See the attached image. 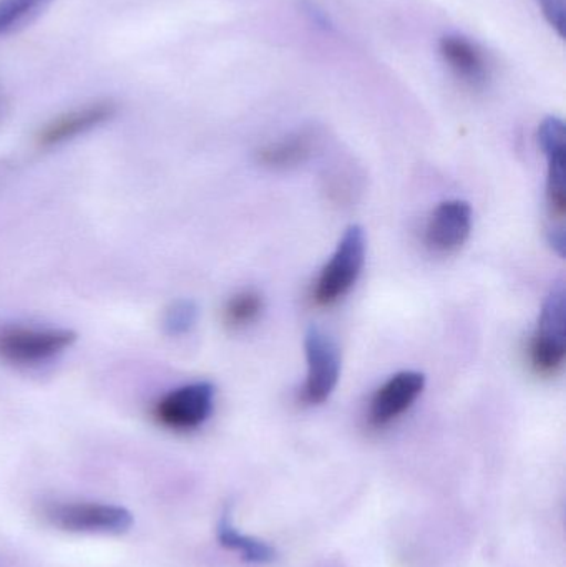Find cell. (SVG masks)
Listing matches in <instances>:
<instances>
[{"mask_svg": "<svg viewBox=\"0 0 566 567\" xmlns=\"http://www.w3.org/2000/svg\"><path fill=\"white\" fill-rule=\"evenodd\" d=\"M76 333L55 327H0V360L13 367H39L62 355Z\"/></svg>", "mask_w": 566, "mask_h": 567, "instance_id": "cell-1", "label": "cell"}, {"mask_svg": "<svg viewBox=\"0 0 566 567\" xmlns=\"http://www.w3.org/2000/svg\"><path fill=\"white\" fill-rule=\"evenodd\" d=\"M366 251L364 229L359 225L349 226L316 281L312 299L318 306H332L354 287L366 265Z\"/></svg>", "mask_w": 566, "mask_h": 567, "instance_id": "cell-2", "label": "cell"}, {"mask_svg": "<svg viewBox=\"0 0 566 567\" xmlns=\"http://www.w3.org/2000/svg\"><path fill=\"white\" fill-rule=\"evenodd\" d=\"M565 284L558 282L542 307L538 329L531 346V360L542 375H554L564 365L566 353Z\"/></svg>", "mask_w": 566, "mask_h": 567, "instance_id": "cell-3", "label": "cell"}, {"mask_svg": "<svg viewBox=\"0 0 566 567\" xmlns=\"http://www.w3.org/2000/svg\"><path fill=\"white\" fill-rule=\"evenodd\" d=\"M215 393L209 382L186 383L173 389L153 405V420L172 432H192L212 415Z\"/></svg>", "mask_w": 566, "mask_h": 567, "instance_id": "cell-4", "label": "cell"}, {"mask_svg": "<svg viewBox=\"0 0 566 567\" xmlns=\"http://www.w3.org/2000/svg\"><path fill=\"white\" fill-rule=\"evenodd\" d=\"M43 515L50 525L69 533L122 535L133 525L128 509L103 503H59L47 506Z\"/></svg>", "mask_w": 566, "mask_h": 567, "instance_id": "cell-5", "label": "cell"}, {"mask_svg": "<svg viewBox=\"0 0 566 567\" xmlns=\"http://www.w3.org/2000/svg\"><path fill=\"white\" fill-rule=\"evenodd\" d=\"M308 375L302 386V402L306 405H321L335 392L341 375V353L335 340L319 329L309 327L305 337Z\"/></svg>", "mask_w": 566, "mask_h": 567, "instance_id": "cell-6", "label": "cell"}, {"mask_svg": "<svg viewBox=\"0 0 566 567\" xmlns=\"http://www.w3.org/2000/svg\"><path fill=\"white\" fill-rule=\"evenodd\" d=\"M538 143L547 156V199L552 218L564 223L566 212V145L565 125L558 116H547L538 126Z\"/></svg>", "mask_w": 566, "mask_h": 567, "instance_id": "cell-7", "label": "cell"}, {"mask_svg": "<svg viewBox=\"0 0 566 567\" xmlns=\"http://www.w3.org/2000/svg\"><path fill=\"white\" fill-rule=\"evenodd\" d=\"M425 389V375L415 370L395 373L379 386L369 406V420L374 426H385L408 412Z\"/></svg>", "mask_w": 566, "mask_h": 567, "instance_id": "cell-8", "label": "cell"}, {"mask_svg": "<svg viewBox=\"0 0 566 567\" xmlns=\"http://www.w3.org/2000/svg\"><path fill=\"white\" fill-rule=\"evenodd\" d=\"M472 231V208L462 199L441 203L425 228V245L434 252L449 255L467 243Z\"/></svg>", "mask_w": 566, "mask_h": 567, "instance_id": "cell-9", "label": "cell"}, {"mask_svg": "<svg viewBox=\"0 0 566 567\" xmlns=\"http://www.w3.org/2000/svg\"><path fill=\"white\" fill-rule=\"evenodd\" d=\"M113 115H115V105L112 102H95L80 106V109L63 113L47 123L37 135V145L40 148L63 145V143L96 128L102 123L109 122Z\"/></svg>", "mask_w": 566, "mask_h": 567, "instance_id": "cell-10", "label": "cell"}, {"mask_svg": "<svg viewBox=\"0 0 566 567\" xmlns=\"http://www.w3.org/2000/svg\"><path fill=\"white\" fill-rule=\"evenodd\" d=\"M439 52L455 76L465 85L481 89L491 76V65L484 50L467 37L449 33L439 42Z\"/></svg>", "mask_w": 566, "mask_h": 567, "instance_id": "cell-11", "label": "cell"}, {"mask_svg": "<svg viewBox=\"0 0 566 567\" xmlns=\"http://www.w3.org/2000/svg\"><path fill=\"white\" fill-rule=\"evenodd\" d=\"M316 146H318L316 133L299 132L263 146L256 156L266 168L291 169L308 162Z\"/></svg>", "mask_w": 566, "mask_h": 567, "instance_id": "cell-12", "label": "cell"}, {"mask_svg": "<svg viewBox=\"0 0 566 567\" xmlns=\"http://www.w3.org/2000/svg\"><path fill=\"white\" fill-rule=\"evenodd\" d=\"M263 309H265V300L261 293L251 289L241 290L226 302L223 309V322L228 329L243 330L261 317Z\"/></svg>", "mask_w": 566, "mask_h": 567, "instance_id": "cell-13", "label": "cell"}, {"mask_svg": "<svg viewBox=\"0 0 566 567\" xmlns=\"http://www.w3.org/2000/svg\"><path fill=\"white\" fill-rule=\"evenodd\" d=\"M219 542L223 546L239 553L243 558L249 559V561L265 563L272 558V551L268 546L239 535L233 528L228 518H223V522L219 523Z\"/></svg>", "mask_w": 566, "mask_h": 567, "instance_id": "cell-14", "label": "cell"}, {"mask_svg": "<svg viewBox=\"0 0 566 567\" xmlns=\"http://www.w3.org/2000/svg\"><path fill=\"white\" fill-rule=\"evenodd\" d=\"M198 307L192 300H176L163 316V327L169 336H183L195 327Z\"/></svg>", "mask_w": 566, "mask_h": 567, "instance_id": "cell-15", "label": "cell"}, {"mask_svg": "<svg viewBox=\"0 0 566 567\" xmlns=\"http://www.w3.org/2000/svg\"><path fill=\"white\" fill-rule=\"evenodd\" d=\"M45 0H0V35L25 22Z\"/></svg>", "mask_w": 566, "mask_h": 567, "instance_id": "cell-16", "label": "cell"}, {"mask_svg": "<svg viewBox=\"0 0 566 567\" xmlns=\"http://www.w3.org/2000/svg\"><path fill=\"white\" fill-rule=\"evenodd\" d=\"M541 7L547 22L550 23L552 29L558 33V37H564L565 32V0H535Z\"/></svg>", "mask_w": 566, "mask_h": 567, "instance_id": "cell-17", "label": "cell"}]
</instances>
